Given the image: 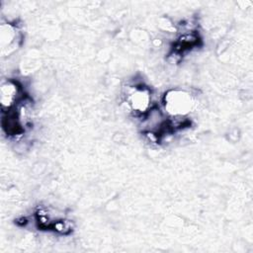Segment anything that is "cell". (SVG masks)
Returning <instances> with one entry per match:
<instances>
[{"label": "cell", "instance_id": "7a4b0ae2", "mask_svg": "<svg viewBox=\"0 0 253 253\" xmlns=\"http://www.w3.org/2000/svg\"><path fill=\"white\" fill-rule=\"evenodd\" d=\"M19 33L11 24H2L0 33L1 54L8 55L12 53L18 46Z\"/></svg>", "mask_w": 253, "mask_h": 253}, {"label": "cell", "instance_id": "3957f363", "mask_svg": "<svg viewBox=\"0 0 253 253\" xmlns=\"http://www.w3.org/2000/svg\"><path fill=\"white\" fill-rule=\"evenodd\" d=\"M129 107L137 113H144L150 105L151 96L146 88H134L127 96L126 99Z\"/></svg>", "mask_w": 253, "mask_h": 253}, {"label": "cell", "instance_id": "277c9868", "mask_svg": "<svg viewBox=\"0 0 253 253\" xmlns=\"http://www.w3.org/2000/svg\"><path fill=\"white\" fill-rule=\"evenodd\" d=\"M20 89L14 81L7 80L1 84L0 88V102L2 108L10 109L18 100Z\"/></svg>", "mask_w": 253, "mask_h": 253}, {"label": "cell", "instance_id": "6da1fadb", "mask_svg": "<svg viewBox=\"0 0 253 253\" xmlns=\"http://www.w3.org/2000/svg\"><path fill=\"white\" fill-rule=\"evenodd\" d=\"M164 106L169 114L173 116H184L193 110L195 100L186 91L171 90L164 97Z\"/></svg>", "mask_w": 253, "mask_h": 253}]
</instances>
